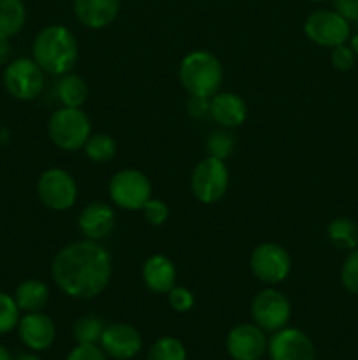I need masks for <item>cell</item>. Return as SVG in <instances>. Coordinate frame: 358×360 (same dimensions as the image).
I'll use <instances>...</instances> for the list:
<instances>
[{"mask_svg":"<svg viewBox=\"0 0 358 360\" xmlns=\"http://www.w3.org/2000/svg\"><path fill=\"white\" fill-rule=\"evenodd\" d=\"M11 55V44L9 39H0V63L7 62Z\"/></svg>","mask_w":358,"mask_h":360,"instance_id":"d590c367","label":"cell"},{"mask_svg":"<svg viewBox=\"0 0 358 360\" xmlns=\"http://www.w3.org/2000/svg\"><path fill=\"white\" fill-rule=\"evenodd\" d=\"M188 115L192 118H204V116L209 115V98L206 97H197V95H190L188 98Z\"/></svg>","mask_w":358,"mask_h":360,"instance_id":"e575fe53","label":"cell"},{"mask_svg":"<svg viewBox=\"0 0 358 360\" xmlns=\"http://www.w3.org/2000/svg\"><path fill=\"white\" fill-rule=\"evenodd\" d=\"M168 304L174 311L178 313H188L190 309L195 306V295L192 294V290L181 285H174V287L168 290Z\"/></svg>","mask_w":358,"mask_h":360,"instance_id":"f546056e","label":"cell"},{"mask_svg":"<svg viewBox=\"0 0 358 360\" xmlns=\"http://www.w3.org/2000/svg\"><path fill=\"white\" fill-rule=\"evenodd\" d=\"M140 211H142L144 214V220L150 225H153V227H160V225H164L168 218L167 204L160 199H150L144 204Z\"/></svg>","mask_w":358,"mask_h":360,"instance_id":"4dcf8cb0","label":"cell"},{"mask_svg":"<svg viewBox=\"0 0 358 360\" xmlns=\"http://www.w3.org/2000/svg\"><path fill=\"white\" fill-rule=\"evenodd\" d=\"M44 74L34 58L13 60L4 69V86L18 101H34L46 86Z\"/></svg>","mask_w":358,"mask_h":360,"instance_id":"8992f818","label":"cell"},{"mask_svg":"<svg viewBox=\"0 0 358 360\" xmlns=\"http://www.w3.org/2000/svg\"><path fill=\"white\" fill-rule=\"evenodd\" d=\"M27 23V6L23 0H0V39H11Z\"/></svg>","mask_w":358,"mask_h":360,"instance_id":"44dd1931","label":"cell"},{"mask_svg":"<svg viewBox=\"0 0 358 360\" xmlns=\"http://www.w3.org/2000/svg\"><path fill=\"white\" fill-rule=\"evenodd\" d=\"M270 360H316V350L311 338L295 327H283L270 338Z\"/></svg>","mask_w":358,"mask_h":360,"instance_id":"7c38bea8","label":"cell"},{"mask_svg":"<svg viewBox=\"0 0 358 360\" xmlns=\"http://www.w3.org/2000/svg\"><path fill=\"white\" fill-rule=\"evenodd\" d=\"M179 81L190 95L211 98L220 91L223 67L216 55L209 51H192L181 60Z\"/></svg>","mask_w":358,"mask_h":360,"instance_id":"3957f363","label":"cell"},{"mask_svg":"<svg viewBox=\"0 0 358 360\" xmlns=\"http://www.w3.org/2000/svg\"><path fill=\"white\" fill-rule=\"evenodd\" d=\"M330 62L337 70H351L357 62V55L351 49V46L340 44L332 48V55H330Z\"/></svg>","mask_w":358,"mask_h":360,"instance_id":"1f68e13d","label":"cell"},{"mask_svg":"<svg viewBox=\"0 0 358 360\" xmlns=\"http://www.w3.org/2000/svg\"><path fill=\"white\" fill-rule=\"evenodd\" d=\"M119 0H74L72 9L77 21L91 30L109 27L118 18Z\"/></svg>","mask_w":358,"mask_h":360,"instance_id":"e0dca14e","label":"cell"},{"mask_svg":"<svg viewBox=\"0 0 358 360\" xmlns=\"http://www.w3.org/2000/svg\"><path fill=\"white\" fill-rule=\"evenodd\" d=\"M98 345L109 359L130 360L142 350V336L130 323H111L105 327Z\"/></svg>","mask_w":358,"mask_h":360,"instance_id":"5bb4252c","label":"cell"},{"mask_svg":"<svg viewBox=\"0 0 358 360\" xmlns=\"http://www.w3.org/2000/svg\"><path fill=\"white\" fill-rule=\"evenodd\" d=\"M16 360H42V359L35 354H21Z\"/></svg>","mask_w":358,"mask_h":360,"instance_id":"74e56055","label":"cell"},{"mask_svg":"<svg viewBox=\"0 0 358 360\" xmlns=\"http://www.w3.org/2000/svg\"><path fill=\"white\" fill-rule=\"evenodd\" d=\"M186 357L185 345L174 336L158 338L147 352V360H186Z\"/></svg>","mask_w":358,"mask_h":360,"instance_id":"484cf974","label":"cell"},{"mask_svg":"<svg viewBox=\"0 0 358 360\" xmlns=\"http://www.w3.org/2000/svg\"><path fill=\"white\" fill-rule=\"evenodd\" d=\"M309 2H326V0H309Z\"/></svg>","mask_w":358,"mask_h":360,"instance_id":"ab89813d","label":"cell"},{"mask_svg":"<svg viewBox=\"0 0 358 360\" xmlns=\"http://www.w3.org/2000/svg\"><path fill=\"white\" fill-rule=\"evenodd\" d=\"M51 143L63 151H77L91 136V123L81 108H60L51 115L48 123Z\"/></svg>","mask_w":358,"mask_h":360,"instance_id":"277c9868","label":"cell"},{"mask_svg":"<svg viewBox=\"0 0 358 360\" xmlns=\"http://www.w3.org/2000/svg\"><path fill=\"white\" fill-rule=\"evenodd\" d=\"M178 271L172 260L165 255H151L142 266V280L153 294H168L175 285Z\"/></svg>","mask_w":358,"mask_h":360,"instance_id":"d6986e66","label":"cell"},{"mask_svg":"<svg viewBox=\"0 0 358 360\" xmlns=\"http://www.w3.org/2000/svg\"><path fill=\"white\" fill-rule=\"evenodd\" d=\"M351 49H353L354 55L358 56V34H354L353 37H351Z\"/></svg>","mask_w":358,"mask_h":360,"instance_id":"f35d334b","label":"cell"},{"mask_svg":"<svg viewBox=\"0 0 358 360\" xmlns=\"http://www.w3.org/2000/svg\"><path fill=\"white\" fill-rule=\"evenodd\" d=\"M56 98L63 108H83L88 101V86L76 74H63L56 83Z\"/></svg>","mask_w":358,"mask_h":360,"instance_id":"7402d4cb","label":"cell"},{"mask_svg":"<svg viewBox=\"0 0 358 360\" xmlns=\"http://www.w3.org/2000/svg\"><path fill=\"white\" fill-rule=\"evenodd\" d=\"M0 360H14L13 355H11V352L7 350L4 345H0Z\"/></svg>","mask_w":358,"mask_h":360,"instance_id":"8d00e7d4","label":"cell"},{"mask_svg":"<svg viewBox=\"0 0 358 360\" xmlns=\"http://www.w3.org/2000/svg\"><path fill=\"white\" fill-rule=\"evenodd\" d=\"M340 281L347 292L358 295V248L351 250V253L344 260L343 269H340Z\"/></svg>","mask_w":358,"mask_h":360,"instance_id":"f1b7e54d","label":"cell"},{"mask_svg":"<svg viewBox=\"0 0 358 360\" xmlns=\"http://www.w3.org/2000/svg\"><path fill=\"white\" fill-rule=\"evenodd\" d=\"M65 360H109V357L97 345H77L69 352Z\"/></svg>","mask_w":358,"mask_h":360,"instance_id":"d6a6232c","label":"cell"},{"mask_svg":"<svg viewBox=\"0 0 358 360\" xmlns=\"http://www.w3.org/2000/svg\"><path fill=\"white\" fill-rule=\"evenodd\" d=\"M77 225L84 238L91 239V241H100V239L107 238L114 229L116 213L109 204L91 202L81 211Z\"/></svg>","mask_w":358,"mask_h":360,"instance_id":"ac0fdd59","label":"cell"},{"mask_svg":"<svg viewBox=\"0 0 358 360\" xmlns=\"http://www.w3.org/2000/svg\"><path fill=\"white\" fill-rule=\"evenodd\" d=\"M105 322L97 315H84L74 322L72 336L77 345H98L105 330Z\"/></svg>","mask_w":358,"mask_h":360,"instance_id":"cb8c5ba5","label":"cell"},{"mask_svg":"<svg viewBox=\"0 0 358 360\" xmlns=\"http://www.w3.org/2000/svg\"><path fill=\"white\" fill-rule=\"evenodd\" d=\"M18 334L21 343L32 352H44L55 343V322L42 311L27 313L18 322Z\"/></svg>","mask_w":358,"mask_h":360,"instance_id":"9a60e30c","label":"cell"},{"mask_svg":"<svg viewBox=\"0 0 358 360\" xmlns=\"http://www.w3.org/2000/svg\"><path fill=\"white\" fill-rule=\"evenodd\" d=\"M251 315L260 329L265 333H276L286 327L291 316V304L284 294L274 288H265L253 299Z\"/></svg>","mask_w":358,"mask_h":360,"instance_id":"8fae6325","label":"cell"},{"mask_svg":"<svg viewBox=\"0 0 358 360\" xmlns=\"http://www.w3.org/2000/svg\"><path fill=\"white\" fill-rule=\"evenodd\" d=\"M84 153L95 164H105L116 155V141L107 134H93L84 144Z\"/></svg>","mask_w":358,"mask_h":360,"instance_id":"d4e9b609","label":"cell"},{"mask_svg":"<svg viewBox=\"0 0 358 360\" xmlns=\"http://www.w3.org/2000/svg\"><path fill=\"white\" fill-rule=\"evenodd\" d=\"M237 146V141L235 136L230 132V129H220L211 132V136L207 137L206 148L209 151V157L218 158V160H227L228 157H232V153L235 151Z\"/></svg>","mask_w":358,"mask_h":360,"instance_id":"4316f807","label":"cell"},{"mask_svg":"<svg viewBox=\"0 0 358 360\" xmlns=\"http://www.w3.org/2000/svg\"><path fill=\"white\" fill-rule=\"evenodd\" d=\"M329 241L336 248L354 250L358 248V225L350 218H336L326 229Z\"/></svg>","mask_w":358,"mask_h":360,"instance_id":"603a6c76","label":"cell"},{"mask_svg":"<svg viewBox=\"0 0 358 360\" xmlns=\"http://www.w3.org/2000/svg\"><path fill=\"white\" fill-rule=\"evenodd\" d=\"M230 183V174L223 160L206 157L195 165L190 186L195 199L202 204H214L223 199Z\"/></svg>","mask_w":358,"mask_h":360,"instance_id":"5b68a950","label":"cell"},{"mask_svg":"<svg viewBox=\"0 0 358 360\" xmlns=\"http://www.w3.org/2000/svg\"><path fill=\"white\" fill-rule=\"evenodd\" d=\"M14 301H16L20 311H42L49 301L48 285L39 280H25L23 283L18 285L16 292H14Z\"/></svg>","mask_w":358,"mask_h":360,"instance_id":"ffe728a7","label":"cell"},{"mask_svg":"<svg viewBox=\"0 0 358 360\" xmlns=\"http://www.w3.org/2000/svg\"><path fill=\"white\" fill-rule=\"evenodd\" d=\"M249 267L260 281L277 285L288 278L291 271V257L286 250L276 243H262L253 250Z\"/></svg>","mask_w":358,"mask_h":360,"instance_id":"9c48e42d","label":"cell"},{"mask_svg":"<svg viewBox=\"0 0 358 360\" xmlns=\"http://www.w3.org/2000/svg\"><path fill=\"white\" fill-rule=\"evenodd\" d=\"M209 116L223 129H237L248 118V105L237 94L218 91L209 98Z\"/></svg>","mask_w":358,"mask_h":360,"instance_id":"2e32d148","label":"cell"},{"mask_svg":"<svg viewBox=\"0 0 358 360\" xmlns=\"http://www.w3.org/2000/svg\"><path fill=\"white\" fill-rule=\"evenodd\" d=\"M20 319V308L14 297H11L6 292H0V336L16 329Z\"/></svg>","mask_w":358,"mask_h":360,"instance_id":"83f0119b","label":"cell"},{"mask_svg":"<svg viewBox=\"0 0 358 360\" xmlns=\"http://www.w3.org/2000/svg\"><path fill=\"white\" fill-rule=\"evenodd\" d=\"M307 39L323 48H336L346 44L350 39V21L344 20L336 11L319 9L309 14L304 21Z\"/></svg>","mask_w":358,"mask_h":360,"instance_id":"30bf717a","label":"cell"},{"mask_svg":"<svg viewBox=\"0 0 358 360\" xmlns=\"http://www.w3.org/2000/svg\"><path fill=\"white\" fill-rule=\"evenodd\" d=\"M37 195L46 207L53 211H67L76 204V179L58 167L48 169L37 181Z\"/></svg>","mask_w":358,"mask_h":360,"instance_id":"ba28073f","label":"cell"},{"mask_svg":"<svg viewBox=\"0 0 358 360\" xmlns=\"http://www.w3.org/2000/svg\"><path fill=\"white\" fill-rule=\"evenodd\" d=\"M109 195L121 210L139 211L151 199V183L144 172L137 169H123L109 181Z\"/></svg>","mask_w":358,"mask_h":360,"instance_id":"52a82bcc","label":"cell"},{"mask_svg":"<svg viewBox=\"0 0 358 360\" xmlns=\"http://www.w3.org/2000/svg\"><path fill=\"white\" fill-rule=\"evenodd\" d=\"M51 274L63 294L88 301L107 288L112 274L111 255L98 241L70 243L55 255Z\"/></svg>","mask_w":358,"mask_h":360,"instance_id":"6da1fadb","label":"cell"},{"mask_svg":"<svg viewBox=\"0 0 358 360\" xmlns=\"http://www.w3.org/2000/svg\"><path fill=\"white\" fill-rule=\"evenodd\" d=\"M32 56L51 76H63L74 69L79 48L72 32L63 25H48L34 39Z\"/></svg>","mask_w":358,"mask_h":360,"instance_id":"7a4b0ae2","label":"cell"},{"mask_svg":"<svg viewBox=\"0 0 358 360\" xmlns=\"http://www.w3.org/2000/svg\"><path fill=\"white\" fill-rule=\"evenodd\" d=\"M265 330L256 323H239L227 334L228 355L234 360H260L267 352Z\"/></svg>","mask_w":358,"mask_h":360,"instance_id":"4fadbf2b","label":"cell"},{"mask_svg":"<svg viewBox=\"0 0 358 360\" xmlns=\"http://www.w3.org/2000/svg\"><path fill=\"white\" fill-rule=\"evenodd\" d=\"M333 11L350 23L358 21V0H333Z\"/></svg>","mask_w":358,"mask_h":360,"instance_id":"836d02e7","label":"cell"}]
</instances>
